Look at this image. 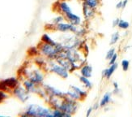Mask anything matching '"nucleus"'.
Wrapping results in <instances>:
<instances>
[{"instance_id":"nucleus-1","label":"nucleus","mask_w":132,"mask_h":117,"mask_svg":"<svg viewBox=\"0 0 132 117\" xmlns=\"http://www.w3.org/2000/svg\"><path fill=\"white\" fill-rule=\"evenodd\" d=\"M21 116H40V117H53L52 108L45 107L38 104H28L24 111L21 114Z\"/></svg>"},{"instance_id":"nucleus-2","label":"nucleus","mask_w":132,"mask_h":117,"mask_svg":"<svg viewBox=\"0 0 132 117\" xmlns=\"http://www.w3.org/2000/svg\"><path fill=\"white\" fill-rule=\"evenodd\" d=\"M43 70L45 72L54 73L62 79H67L69 77V75H70V72H69L68 70L61 66L59 63L56 62V60H48L46 65H45Z\"/></svg>"},{"instance_id":"nucleus-3","label":"nucleus","mask_w":132,"mask_h":117,"mask_svg":"<svg viewBox=\"0 0 132 117\" xmlns=\"http://www.w3.org/2000/svg\"><path fill=\"white\" fill-rule=\"evenodd\" d=\"M37 47L40 51V55L45 56L49 60H55L60 52L56 46L43 42L42 41L37 45Z\"/></svg>"},{"instance_id":"nucleus-4","label":"nucleus","mask_w":132,"mask_h":117,"mask_svg":"<svg viewBox=\"0 0 132 117\" xmlns=\"http://www.w3.org/2000/svg\"><path fill=\"white\" fill-rule=\"evenodd\" d=\"M79 102L74 100V99L69 98L67 96H65L62 100V103L60 105L59 109L65 113L70 114L73 115L76 114L79 107Z\"/></svg>"},{"instance_id":"nucleus-5","label":"nucleus","mask_w":132,"mask_h":117,"mask_svg":"<svg viewBox=\"0 0 132 117\" xmlns=\"http://www.w3.org/2000/svg\"><path fill=\"white\" fill-rule=\"evenodd\" d=\"M11 93L23 103H25L30 98V93L25 89L24 85L20 84L14 88Z\"/></svg>"},{"instance_id":"nucleus-6","label":"nucleus","mask_w":132,"mask_h":117,"mask_svg":"<svg viewBox=\"0 0 132 117\" xmlns=\"http://www.w3.org/2000/svg\"><path fill=\"white\" fill-rule=\"evenodd\" d=\"M77 25H72L71 23H69L68 21H63L60 23V24L54 25V30L58 31L59 33H76L77 31Z\"/></svg>"},{"instance_id":"nucleus-7","label":"nucleus","mask_w":132,"mask_h":117,"mask_svg":"<svg viewBox=\"0 0 132 117\" xmlns=\"http://www.w3.org/2000/svg\"><path fill=\"white\" fill-rule=\"evenodd\" d=\"M56 8L62 16H66L69 13L74 12L71 4L67 0H59L56 3Z\"/></svg>"},{"instance_id":"nucleus-8","label":"nucleus","mask_w":132,"mask_h":117,"mask_svg":"<svg viewBox=\"0 0 132 117\" xmlns=\"http://www.w3.org/2000/svg\"><path fill=\"white\" fill-rule=\"evenodd\" d=\"M43 88L45 89V92L49 96H54V97H59L61 98H63L66 96L65 91H62L58 88H56L55 86H53L49 84H42V85Z\"/></svg>"},{"instance_id":"nucleus-9","label":"nucleus","mask_w":132,"mask_h":117,"mask_svg":"<svg viewBox=\"0 0 132 117\" xmlns=\"http://www.w3.org/2000/svg\"><path fill=\"white\" fill-rule=\"evenodd\" d=\"M82 13L84 21L87 23L93 20L96 16V10L92 9L88 6L86 5L84 3L82 2Z\"/></svg>"},{"instance_id":"nucleus-10","label":"nucleus","mask_w":132,"mask_h":117,"mask_svg":"<svg viewBox=\"0 0 132 117\" xmlns=\"http://www.w3.org/2000/svg\"><path fill=\"white\" fill-rule=\"evenodd\" d=\"M64 17L67 21H68L69 23H71L72 25H77V26L84 25V22H85L82 20V17L78 13H76V12L69 13V14L64 16Z\"/></svg>"},{"instance_id":"nucleus-11","label":"nucleus","mask_w":132,"mask_h":117,"mask_svg":"<svg viewBox=\"0 0 132 117\" xmlns=\"http://www.w3.org/2000/svg\"><path fill=\"white\" fill-rule=\"evenodd\" d=\"M2 81L4 83V85L11 91H12V90L14 89V88H15L20 84V79L18 77H9L7 79L2 80Z\"/></svg>"},{"instance_id":"nucleus-12","label":"nucleus","mask_w":132,"mask_h":117,"mask_svg":"<svg viewBox=\"0 0 132 117\" xmlns=\"http://www.w3.org/2000/svg\"><path fill=\"white\" fill-rule=\"evenodd\" d=\"M62 98L59 97H54V96H49V98L46 102V103L52 109H59L60 105L62 103Z\"/></svg>"},{"instance_id":"nucleus-13","label":"nucleus","mask_w":132,"mask_h":117,"mask_svg":"<svg viewBox=\"0 0 132 117\" xmlns=\"http://www.w3.org/2000/svg\"><path fill=\"white\" fill-rule=\"evenodd\" d=\"M79 74L84 76V77L90 78L93 76V67L90 64L86 63L84 65L79 68Z\"/></svg>"},{"instance_id":"nucleus-14","label":"nucleus","mask_w":132,"mask_h":117,"mask_svg":"<svg viewBox=\"0 0 132 117\" xmlns=\"http://www.w3.org/2000/svg\"><path fill=\"white\" fill-rule=\"evenodd\" d=\"M118 64L117 63V62L113 64H111L110 66V68H108L106 69H104L102 71V77H105L106 79H110L112 75L113 74V72L116 71V69L118 68Z\"/></svg>"},{"instance_id":"nucleus-15","label":"nucleus","mask_w":132,"mask_h":117,"mask_svg":"<svg viewBox=\"0 0 132 117\" xmlns=\"http://www.w3.org/2000/svg\"><path fill=\"white\" fill-rule=\"evenodd\" d=\"M22 83H23V85L24 86L25 89L30 93H35L37 87V85L35 83H33L32 81H30L29 79H28V78H24V80H23Z\"/></svg>"},{"instance_id":"nucleus-16","label":"nucleus","mask_w":132,"mask_h":117,"mask_svg":"<svg viewBox=\"0 0 132 117\" xmlns=\"http://www.w3.org/2000/svg\"><path fill=\"white\" fill-rule=\"evenodd\" d=\"M33 58H34V62L37 64V66L39 67L40 68L44 69V68L46 65L47 61H48L47 58L42 55H38Z\"/></svg>"},{"instance_id":"nucleus-17","label":"nucleus","mask_w":132,"mask_h":117,"mask_svg":"<svg viewBox=\"0 0 132 117\" xmlns=\"http://www.w3.org/2000/svg\"><path fill=\"white\" fill-rule=\"evenodd\" d=\"M111 102H112V93L106 92L99 103L100 107H105L106 106H108V104H110V103Z\"/></svg>"},{"instance_id":"nucleus-18","label":"nucleus","mask_w":132,"mask_h":117,"mask_svg":"<svg viewBox=\"0 0 132 117\" xmlns=\"http://www.w3.org/2000/svg\"><path fill=\"white\" fill-rule=\"evenodd\" d=\"M69 88H71V89L74 90L75 91H76L79 96L82 98V99L84 100V99H85L86 98H87L88 94V90H84L83 89L82 87H79V86H77V85H70V86H69Z\"/></svg>"},{"instance_id":"nucleus-19","label":"nucleus","mask_w":132,"mask_h":117,"mask_svg":"<svg viewBox=\"0 0 132 117\" xmlns=\"http://www.w3.org/2000/svg\"><path fill=\"white\" fill-rule=\"evenodd\" d=\"M79 80L80 82L82 83V85H84V87L85 88L86 90H89L93 87V82H92V81L89 80L88 77H84V76H82V75H79Z\"/></svg>"},{"instance_id":"nucleus-20","label":"nucleus","mask_w":132,"mask_h":117,"mask_svg":"<svg viewBox=\"0 0 132 117\" xmlns=\"http://www.w3.org/2000/svg\"><path fill=\"white\" fill-rule=\"evenodd\" d=\"M65 93H66V96L74 99V100H76V101H79V102L83 100L82 98L79 96V93L76 91H75L74 90L71 89V88H69L67 91H65Z\"/></svg>"},{"instance_id":"nucleus-21","label":"nucleus","mask_w":132,"mask_h":117,"mask_svg":"<svg viewBox=\"0 0 132 117\" xmlns=\"http://www.w3.org/2000/svg\"><path fill=\"white\" fill-rule=\"evenodd\" d=\"M55 60L57 63H59L61 66H62L67 70H68L69 72H70V70L71 68V63L69 61L67 58H57Z\"/></svg>"},{"instance_id":"nucleus-22","label":"nucleus","mask_w":132,"mask_h":117,"mask_svg":"<svg viewBox=\"0 0 132 117\" xmlns=\"http://www.w3.org/2000/svg\"><path fill=\"white\" fill-rule=\"evenodd\" d=\"M92 9L96 10L101 4V0H80Z\"/></svg>"},{"instance_id":"nucleus-23","label":"nucleus","mask_w":132,"mask_h":117,"mask_svg":"<svg viewBox=\"0 0 132 117\" xmlns=\"http://www.w3.org/2000/svg\"><path fill=\"white\" fill-rule=\"evenodd\" d=\"M42 42H45V43H49V44H51V45H54V46H56L58 44V41H56L55 39H54L52 37L50 36V34L48 33H44L42 36V39H41Z\"/></svg>"},{"instance_id":"nucleus-24","label":"nucleus","mask_w":132,"mask_h":117,"mask_svg":"<svg viewBox=\"0 0 132 117\" xmlns=\"http://www.w3.org/2000/svg\"><path fill=\"white\" fill-rule=\"evenodd\" d=\"M88 33V29L86 28V26L84 25H79L77 28V31L76 33H75L77 37L79 38H84L85 35Z\"/></svg>"},{"instance_id":"nucleus-25","label":"nucleus","mask_w":132,"mask_h":117,"mask_svg":"<svg viewBox=\"0 0 132 117\" xmlns=\"http://www.w3.org/2000/svg\"><path fill=\"white\" fill-rule=\"evenodd\" d=\"M52 113H53V117H71L72 116L70 114L62 112L60 109H52Z\"/></svg>"},{"instance_id":"nucleus-26","label":"nucleus","mask_w":132,"mask_h":117,"mask_svg":"<svg viewBox=\"0 0 132 117\" xmlns=\"http://www.w3.org/2000/svg\"><path fill=\"white\" fill-rule=\"evenodd\" d=\"M28 55L30 57H35L38 55H40V51L37 46H32L28 50Z\"/></svg>"},{"instance_id":"nucleus-27","label":"nucleus","mask_w":132,"mask_h":117,"mask_svg":"<svg viewBox=\"0 0 132 117\" xmlns=\"http://www.w3.org/2000/svg\"><path fill=\"white\" fill-rule=\"evenodd\" d=\"M63 21H66L65 17H64V16L60 14L59 16H57L56 17H54V18L52 20V21H51V24L54 25H59Z\"/></svg>"},{"instance_id":"nucleus-28","label":"nucleus","mask_w":132,"mask_h":117,"mask_svg":"<svg viewBox=\"0 0 132 117\" xmlns=\"http://www.w3.org/2000/svg\"><path fill=\"white\" fill-rule=\"evenodd\" d=\"M119 39H120V33H119V32L117 31L115 33H113L112 34V36H111V38H110V45L116 44L118 42Z\"/></svg>"},{"instance_id":"nucleus-29","label":"nucleus","mask_w":132,"mask_h":117,"mask_svg":"<svg viewBox=\"0 0 132 117\" xmlns=\"http://www.w3.org/2000/svg\"><path fill=\"white\" fill-rule=\"evenodd\" d=\"M118 27L119 28H121V29H124V30H126V29L129 28V27H130V23L128 21H126L124 20L120 19V21L118 23Z\"/></svg>"},{"instance_id":"nucleus-30","label":"nucleus","mask_w":132,"mask_h":117,"mask_svg":"<svg viewBox=\"0 0 132 117\" xmlns=\"http://www.w3.org/2000/svg\"><path fill=\"white\" fill-rule=\"evenodd\" d=\"M121 65H122L123 71L127 72L128 69H129V67H130V61L127 60H123L121 63Z\"/></svg>"},{"instance_id":"nucleus-31","label":"nucleus","mask_w":132,"mask_h":117,"mask_svg":"<svg viewBox=\"0 0 132 117\" xmlns=\"http://www.w3.org/2000/svg\"><path fill=\"white\" fill-rule=\"evenodd\" d=\"M116 50H115V48H111V49H110L108 51H107V53H106V56H105V58L107 60H110V58H111V57L116 53Z\"/></svg>"},{"instance_id":"nucleus-32","label":"nucleus","mask_w":132,"mask_h":117,"mask_svg":"<svg viewBox=\"0 0 132 117\" xmlns=\"http://www.w3.org/2000/svg\"><path fill=\"white\" fill-rule=\"evenodd\" d=\"M8 97H9L8 93L3 91V90H0V103H3L4 100H6Z\"/></svg>"},{"instance_id":"nucleus-33","label":"nucleus","mask_w":132,"mask_h":117,"mask_svg":"<svg viewBox=\"0 0 132 117\" xmlns=\"http://www.w3.org/2000/svg\"><path fill=\"white\" fill-rule=\"evenodd\" d=\"M117 60H118V55H117V53H115V54H114L111 57V58L110 60V62H109V64H110V65H111V64L115 63L116 61H117Z\"/></svg>"},{"instance_id":"nucleus-34","label":"nucleus","mask_w":132,"mask_h":117,"mask_svg":"<svg viewBox=\"0 0 132 117\" xmlns=\"http://www.w3.org/2000/svg\"><path fill=\"white\" fill-rule=\"evenodd\" d=\"M120 21V19L119 18H117V19H114L113 20V27H117L118 25V23Z\"/></svg>"},{"instance_id":"nucleus-35","label":"nucleus","mask_w":132,"mask_h":117,"mask_svg":"<svg viewBox=\"0 0 132 117\" xmlns=\"http://www.w3.org/2000/svg\"><path fill=\"white\" fill-rule=\"evenodd\" d=\"M93 107H89V108H88V109L87 110V112H86V116H87V117L90 116L91 113L93 112Z\"/></svg>"},{"instance_id":"nucleus-36","label":"nucleus","mask_w":132,"mask_h":117,"mask_svg":"<svg viewBox=\"0 0 132 117\" xmlns=\"http://www.w3.org/2000/svg\"><path fill=\"white\" fill-rule=\"evenodd\" d=\"M116 8L117 9H122V0L119 1L117 4H116Z\"/></svg>"},{"instance_id":"nucleus-37","label":"nucleus","mask_w":132,"mask_h":117,"mask_svg":"<svg viewBox=\"0 0 132 117\" xmlns=\"http://www.w3.org/2000/svg\"><path fill=\"white\" fill-rule=\"evenodd\" d=\"M100 107V104L99 103H95L93 106V111H96L97 109H98Z\"/></svg>"},{"instance_id":"nucleus-38","label":"nucleus","mask_w":132,"mask_h":117,"mask_svg":"<svg viewBox=\"0 0 132 117\" xmlns=\"http://www.w3.org/2000/svg\"><path fill=\"white\" fill-rule=\"evenodd\" d=\"M119 93H120L119 88H116V89H113V94H118Z\"/></svg>"},{"instance_id":"nucleus-39","label":"nucleus","mask_w":132,"mask_h":117,"mask_svg":"<svg viewBox=\"0 0 132 117\" xmlns=\"http://www.w3.org/2000/svg\"><path fill=\"white\" fill-rule=\"evenodd\" d=\"M128 3V0H122V9L127 7V4Z\"/></svg>"},{"instance_id":"nucleus-40","label":"nucleus","mask_w":132,"mask_h":117,"mask_svg":"<svg viewBox=\"0 0 132 117\" xmlns=\"http://www.w3.org/2000/svg\"><path fill=\"white\" fill-rule=\"evenodd\" d=\"M113 88H114V89L118 88V82H116V81H114V82H113Z\"/></svg>"}]
</instances>
